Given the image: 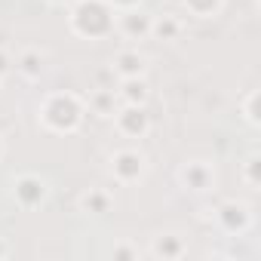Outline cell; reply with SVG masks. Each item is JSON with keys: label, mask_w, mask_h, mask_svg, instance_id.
<instances>
[{"label": "cell", "mask_w": 261, "mask_h": 261, "mask_svg": "<svg viewBox=\"0 0 261 261\" xmlns=\"http://www.w3.org/2000/svg\"><path fill=\"white\" fill-rule=\"evenodd\" d=\"M83 117H86V98L71 89L49 92L37 108V123L56 136H74L83 126Z\"/></svg>", "instance_id": "6da1fadb"}, {"label": "cell", "mask_w": 261, "mask_h": 261, "mask_svg": "<svg viewBox=\"0 0 261 261\" xmlns=\"http://www.w3.org/2000/svg\"><path fill=\"white\" fill-rule=\"evenodd\" d=\"M114 22H117V10L108 0H77L68 16V28L71 34L83 37V40H105L114 34Z\"/></svg>", "instance_id": "7a4b0ae2"}, {"label": "cell", "mask_w": 261, "mask_h": 261, "mask_svg": "<svg viewBox=\"0 0 261 261\" xmlns=\"http://www.w3.org/2000/svg\"><path fill=\"white\" fill-rule=\"evenodd\" d=\"M108 172L117 185H139L148 172V157L139 148H120L108 160Z\"/></svg>", "instance_id": "3957f363"}, {"label": "cell", "mask_w": 261, "mask_h": 261, "mask_svg": "<svg viewBox=\"0 0 261 261\" xmlns=\"http://www.w3.org/2000/svg\"><path fill=\"white\" fill-rule=\"evenodd\" d=\"M178 185L188 194H209L218 185V172L209 160H188L178 166Z\"/></svg>", "instance_id": "277c9868"}, {"label": "cell", "mask_w": 261, "mask_h": 261, "mask_svg": "<svg viewBox=\"0 0 261 261\" xmlns=\"http://www.w3.org/2000/svg\"><path fill=\"white\" fill-rule=\"evenodd\" d=\"M114 126L126 139H145L151 133V111L148 105H120L114 111Z\"/></svg>", "instance_id": "5b68a950"}, {"label": "cell", "mask_w": 261, "mask_h": 261, "mask_svg": "<svg viewBox=\"0 0 261 261\" xmlns=\"http://www.w3.org/2000/svg\"><path fill=\"white\" fill-rule=\"evenodd\" d=\"M215 224L227 237H243V233L252 230V209L243 200H224L215 209Z\"/></svg>", "instance_id": "8992f818"}, {"label": "cell", "mask_w": 261, "mask_h": 261, "mask_svg": "<svg viewBox=\"0 0 261 261\" xmlns=\"http://www.w3.org/2000/svg\"><path fill=\"white\" fill-rule=\"evenodd\" d=\"M46 194H49L46 178H40V175H34V172H22V175L13 178V200H16V206L25 209V212L43 206Z\"/></svg>", "instance_id": "52a82bcc"}, {"label": "cell", "mask_w": 261, "mask_h": 261, "mask_svg": "<svg viewBox=\"0 0 261 261\" xmlns=\"http://www.w3.org/2000/svg\"><path fill=\"white\" fill-rule=\"evenodd\" d=\"M151 22H154V13L136 7V10H123L117 13V22H114V31L123 37V40H151Z\"/></svg>", "instance_id": "ba28073f"}, {"label": "cell", "mask_w": 261, "mask_h": 261, "mask_svg": "<svg viewBox=\"0 0 261 261\" xmlns=\"http://www.w3.org/2000/svg\"><path fill=\"white\" fill-rule=\"evenodd\" d=\"M111 71L117 74V80L126 77H148V56L139 46H126L111 59Z\"/></svg>", "instance_id": "9c48e42d"}, {"label": "cell", "mask_w": 261, "mask_h": 261, "mask_svg": "<svg viewBox=\"0 0 261 261\" xmlns=\"http://www.w3.org/2000/svg\"><path fill=\"white\" fill-rule=\"evenodd\" d=\"M151 258H160V261H178L188 255V240L181 233H157L151 240V249H148Z\"/></svg>", "instance_id": "30bf717a"}, {"label": "cell", "mask_w": 261, "mask_h": 261, "mask_svg": "<svg viewBox=\"0 0 261 261\" xmlns=\"http://www.w3.org/2000/svg\"><path fill=\"white\" fill-rule=\"evenodd\" d=\"M13 68H16V74L25 77V80H40L43 71H46V53L37 49V46H25V49L13 59Z\"/></svg>", "instance_id": "8fae6325"}, {"label": "cell", "mask_w": 261, "mask_h": 261, "mask_svg": "<svg viewBox=\"0 0 261 261\" xmlns=\"http://www.w3.org/2000/svg\"><path fill=\"white\" fill-rule=\"evenodd\" d=\"M117 98L120 105H148L151 98V86L148 77H126L117 83Z\"/></svg>", "instance_id": "7c38bea8"}, {"label": "cell", "mask_w": 261, "mask_h": 261, "mask_svg": "<svg viewBox=\"0 0 261 261\" xmlns=\"http://www.w3.org/2000/svg\"><path fill=\"white\" fill-rule=\"evenodd\" d=\"M181 34H185V22L178 16H172V13L154 16V22H151V40H157V43H175Z\"/></svg>", "instance_id": "4fadbf2b"}, {"label": "cell", "mask_w": 261, "mask_h": 261, "mask_svg": "<svg viewBox=\"0 0 261 261\" xmlns=\"http://www.w3.org/2000/svg\"><path fill=\"white\" fill-rule=\"evenodd\" d=\"M80 209L86 212V215H108L111 209H114V194L108 191V188H89L83 197H80Z\"/></svg>", "instance_id": "5bb4252c"}, {"label": "cell", "mask_w": 261, "mask_h": 261, "mask_svg": "<svg viewBox=\"0 0 261 261\" xmlns=\"http://www.w3.org/2000/svg\"><path fill=\"white\" fill-rule=\"evenodd\" d=\"M120 108V98H117V89L114 86H98L89 98H86V111L98 114V117H114V111Z\"/></svg>", "instance_id": "9a60e30c"}, {"label": "cell", "mask_w": 261, "mask_h": 261, "mask_svg": "<svg viewBox=\"0 0 261 261\" xmlns=\"http://www.w3.org/2000/svg\"><path fill=\"white\" fill-rule=\"evenodd\" d=\"M258 105H261V89H249V95L240 101V117L249 129H258L261 126V114H258Z\"/></svg>", "instance_id": "2e32d148"}, {"label": "cell", "mask_w": 261, "mask_h": 261, "mask_svg": "<svg viewBox=\"0 0 261 261\" xmlns=\"http://www.w3.org/2000/svg\"><path fill=\"white\" fill-rule=\"evenodd\" d=\"M181 4L197 19H215L221 13V7H224V0H181Z\"/></svg>", "instance_id": "e0dca14e"}, {"label": "cell", "mask_w": 261, "mask_h": 261, "mask_svg": "<svg viewBox=\"0 0 261 261\" xmlns=\"http://www.w3.org/2000/svg\"><path fill=\"white\" fill-rule=\"evenodd\" d=\"M243 181H246L252 191L261 188V157H258V154H249V157H246V163H243Z\"/></svg>", "instance_id": "ac0fdd59"}, {"label": "cell", "mask_w": 261, "mask_h": 261, "mask_svg": "<svg viewBox=\"0 0 261 261\" xmlns=\"http://www.w3.org/2000/svg\"><path fill=\"white\" fill-rule=\"evenodd\" d=\"M111 255H114V258H126V261H136V258H139V249L129 246V243H117V246L111 249Z\"/></svg>", "instance_id": "d6986e66"}, {"label": "cell", "mask_w": 261, "mask_h": 261, "mask_svg": "<svg viewBox=\"0 0 261 261\" xmlns=\"http://www.w3.org/2000/svg\"><path fill=\"white\" fill-rule=\"evenodd\" d=\"M10 71H13V59H10V53L4 46H0V80H4Z\"/></svg>", "instance_id": "ffe728a7"}, {"label": "cell", "mask_w": 261, "mask_h": 261, "mask_svg": "<svg viewBox=\"0 0 261 261\" xmlns=\"http://www.w3.org/2000/svg\"><path fill=\"white\" fill-rule=\"evenodd\" d=\"M108 4H111L117 13H123V10H136V7H142V0H108Z\"/></svg>", "instance_id": "44dd1931"}, {"label": "cell", "mask_w": 261, "mask_h": 261, "mask_svg": "<svg viewBox=\"0 0 261 261\" xmlns=\"http://www.w3.org/2000/svg\"><path fill=\"white\" fill-rule=\"evenodd\" d=\"M7 255H10V243H7V240H4V237H0V261H4V258H7Z\"/></svg>", "instance_id": "7402d4cb"}, {"label": "cell", "mask_w": 261, "mask_h": 261, "mask_svg": "<svg viewBox=\"0 0 261 261\" xmlns=\"http://www.w3.org/2000/svg\"><path fill=\"white\" fill-rule=\"evenodd\" d=\"M46 4H49V7H68L71 0H46Z\"/></svg>", "instance_id": "603a6c76"}, {"label": "cell", "mask_w": 261, "mask_h": 261, "mask_svg": "<svg viewBox=\"0 0 261 261\" xmlns=\"http://www.w3.org/2000/svg\"><path fill=\"white\" fill-rule=\"evenodd\" d=\"M4 154H7V145H4V136H0V160H4Z\"/></svg>", "instance_id": "cb8c5ba5"}]
</instances>
